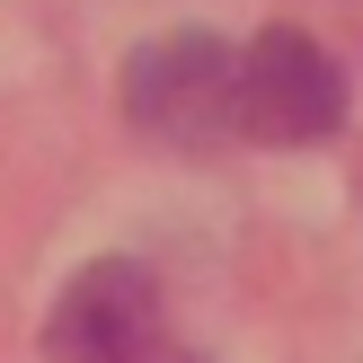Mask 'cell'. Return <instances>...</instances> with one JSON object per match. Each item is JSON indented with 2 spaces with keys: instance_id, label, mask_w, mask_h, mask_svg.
I'll list each match as a JSON object with an SVG mask.
<instances>
[{
  "instance_id": "cell-3",
  "label": "cell",
  "mask_w": 363,
  "mask_h": 363,
  "mask_svg": "<svg viewBox=\"0 0 363 363\" xmlns=\"http://www.w3.org/2000/svg\"><path fill=\"white\" fill-rule=\"evenodd\" d=\"M53 363H186V346L160 319V284L133 257H98L71 275V293L45 319Z\"/></svg>"
},
{
  "instance_id": "cell-2",
  "label": "cell",
  "mask_w": 363,
  "mask_h": 363,
  "mask_svg": "<svg viewBox=\"0 0 363 363\" xmlns=\"http://www.w3.org/2000/svg\"><path fill=\"white\" fill-rule=\"evenodd\" d=\"M230 62H240V45H222L213 27L151 35L124 62V116L151 142L213 151V142H230Z\"/></svg>"
},
{
  "instance_id": "cell-1",
  "label": "cell",
  "mask_w": 363,
  "mask_h": 363,
  "mask_svg": "<svg viewBox=\"0 0 363 363\" xmlns=\"http://www.w3.org/2000/svg\"><path fill=\"white\" fill-rule=\"evenodd\" d=\"M346 124V71L328 45H311L301 27H266L230 62V142L257 151H311Z\"/></svg>"
}]
</instances>
